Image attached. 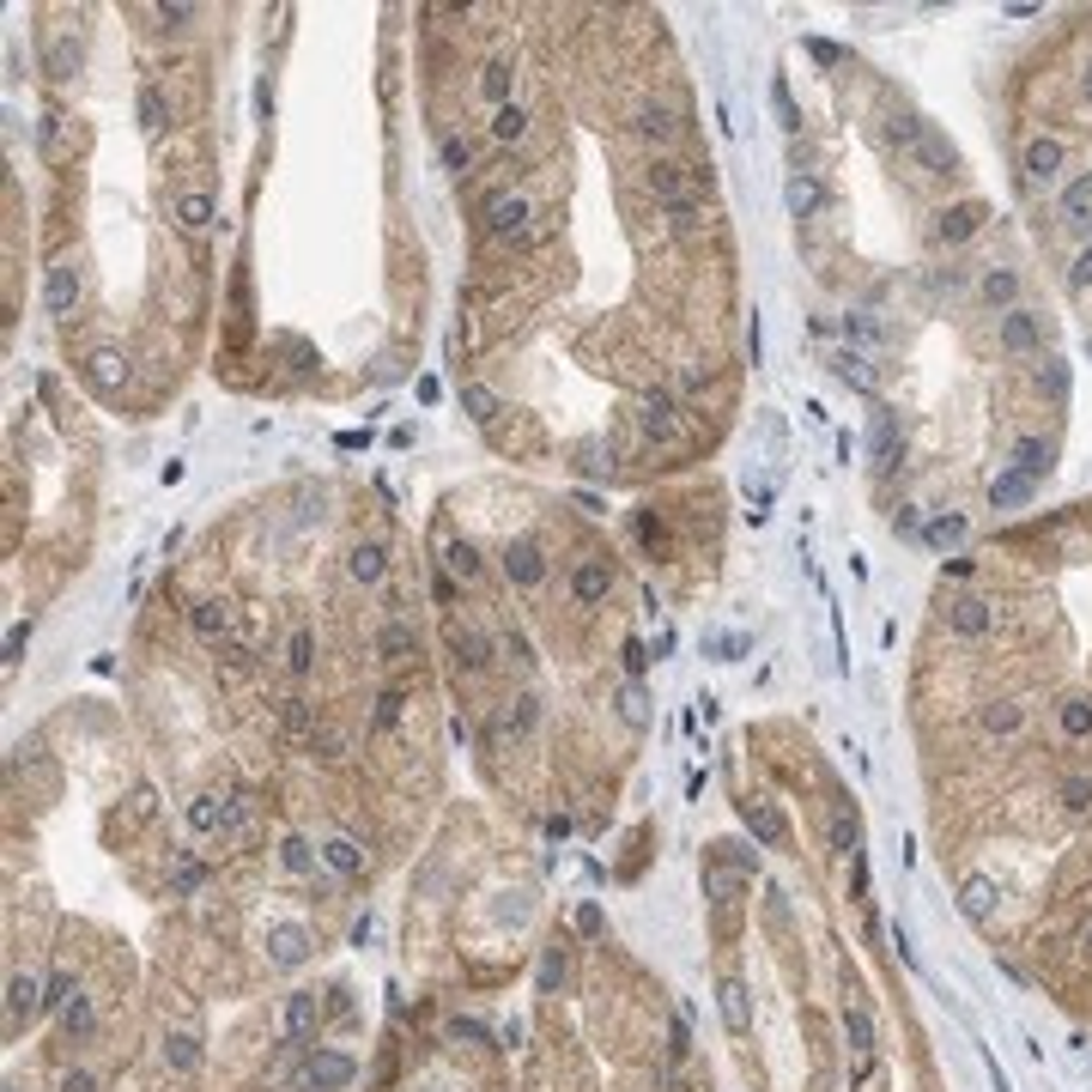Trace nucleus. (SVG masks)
<instances>
[{
	"label": "nucleus",
	"instance_id": "obj_14",
	"mask_svg": "<svg viewBox=\"0 0 1092 1092\" xmlns=\"http://www.w3.org/2000/svg\"><path fill=\"white\" fill-rule=\"evenodd\" d=\"M1014 467H1019V474H1026L1032 485H1038L1043 474L1056 467V443H1050V437H1019V443H1014Z\"/></svg>",
	"mask_w": 1092,
	"mask_h": 1092
},
{
	"label": "nucleus",
	"instance_id": "obj_5",
	"mask_svg": "<svg viewBox=\"0 0 1092 1092\" xmlns=\"http://www.w3.org/2000/svg\"><path fill=\"white\" fill-rule=\"evenodd\" d=\"M946 631H953V637H965V644L990 637V631H995L990 601H983V595H953V601H946Z\"/></svg>",
	"mask_w": 1092,
	"mask_h": 1092
},
{
	"label": "nucleus",
	"instance_id": "obj_45",
	"mask_svg": "<svg viewBox=\"0 0 1092 1092\" xmlns=\"http://www.w3.org/2000/svg\"><path fill=\"white\" fill-rule=\"evenodd\" d=\"M838 377H844V383H856V388H874L868 359H856V352H844V359H838Z\"/></svg>",
	"mask_w": 1092,
	"mask_h": 1092
},
{
	"label": "nucleus",
	"instance_id": "obj_27",
	"mask_svg": "<svg viewBox=\"0 0 1092 1092\" xmlns=\"http://www.w3.org/2000/svg\"><path fill=\"white\" fill-rule=\"evenodd\" d=\"M322 862L352 880V874H364V849L352 844V838H328V844H322Z\"/></svg>",
	"mask_w": 1092,
	"mask_h": 1092
},
{
	"label": "nucleus",
	"instance_id": "obj_12",
	"mask_svg": "<svg viewBox=\"0 0 1092 1092\" xmlns=\"http://www.w3.org/2000/svg\"><path fill=\"white\" fill-rule=\"evenodd\" d=\"M607 589H613V564H607V558H582L577 577H571V595H577L582 607H595V601H607Z\"/></svg>",
	"mask_w": 1092,
	"mask_h": 1092
},
{
	"label": "nucleus",
	"instance_id": "obj_54",
	"mask_svg": "<svg viewBox=\"0 0 1092 1092\" xmlns=\"http://www.w3.org/2000/svg\"><path fill=\"white\" fill-rule=\"evenodd\" d=\"M619 716H626V723H644V698H637V692H619Z\"/></svg>",
	"mask_w": 1092,
	"mask_h": 1092
},
{
	"label": "nucleus",
	"instance_id": "obj_50",
	"mask_svg": "<svg viewBox=\"0 0 1092 1092\" xmlns=\"http://www.w3.org/2000/svg\"><path fill=\"white\" fill-rule=\"evenodd\" d=\"M710 650H716V662H741L747 637H734V631H728V637H710Z\"/></svg>",
	"mask_w": 1092,
	"mask_h": 1092
},
{
	"label": "nucleus",
	"instance_id": "obj_18",
	"mask_svg": "<svg viewBox=\"0 0 1092 1092\" xmlns=\"http://www.w3.org/2000/svg\"><path fill=\"white\" fill-rule=\"evenodd\" d=\"M346 571H352V582H364V589H370V582L388 577V553L377 547V540H359V547H352V558H346Z\"/></svg>",
	"mask_w": 1092,
	"mask_h": 1092
},
{
	"label": "nucleus",
	"instance_id": "obj_60",
	"mask_svg": "<svg viewBox=\"0 0 1092 1092\" xmlns=\"http://www.w3.org/2000/svg\"><path fill=\"white\" fill-rule=\"evenodd\" d=\"M1087 97H1092V68H1087Z\"/></svg>",
	"mask_w": 1092,
	"mask_h": 1092
},
{
	"label": "nucleus",
	"instance_id": "obj_59",
	"mask_svg": "<svg viewBox=\"0 0 1092 1092\" xmlns=\"http://www.w3.org/2000/svg\"><path fill=\"white\" fill-rule=\"evenodd\" d=\"M644 662H650V655H644V644H626V668H631V674H644Z\"/></svg>",
	"mask_w": 1092,
	"mask_h": 1092
},
{
	"label": "nucleus",
	"instance_id": "obj_56",
	"mask_svg": "<svg viewBox=\"0 0 1092 1092\" xmlns=\"http://www.w3.org/2000/svg\"><path fill=\"white\" fill-rule=\"evenodd\" d=\"M286 723L291 728H310V704H304V698H286Z\"/></svg>",
	"mask_w": 1092,
	"mask_h": 1092
},
{
	"label": "nucleus",
	"instance_id": "obj_43",
	"mask_svg": "<svg viewBox=\"0 0 1092 1092\" xmlns=\"http://www.w3.org/2000/svg\"><path fill=\"white\" fill-rule=\"evenodd\" d=\"M1014 291H1019V280H1014V273H1008V267H995L990 280H983V298H990V304H1008Z\"/></svg>",
	"mask_w": 1092,
	"mask_h": 1092
},
{
	"label": "nucleus",
	"instance_id": "obj_33",
	"mask_svg": "<svg viewBox=\"0 0 1092 1092\" xmlns=\"http://www.w3.org/2000/svg\"><path fill=\"white\" fill-rule=\"evenodd\" d=\"M165 121H170V97H165V85L146 79L140 85V128H165Z\"/></svg>",
	"mask_w": 1092,
	"mask_h": 1092
},
{
	"label": "nucleus",
	"instance_id": "obj_49",
	"mask_svg": "<svg viewBox=\"0 0 1092 1092\" xmlns=\"http://www.w3.org/2000/svg\"><path fill=\"white\" fill-rule=\"evenodd\" d=\"M286 868L291 874H310V844H304V838H286Z\"/></svg>",
	"mask_w": 1092,
	"mask_h": 1092
},
{
	"label": "nucleus",
	"instance_id": "obj_3",
	"mask_svg": "<svg viewBox=\"0 0 1092 1092\" xmlns=\"http://www.w3.org/2000/svg\"><path fill=\"white\" fill-rule=\"evenodd\" d=\"M443 644H449V655H456L461 674H485V668H492V637H485V631L449 619V626H443Z\"/></svg>",
	"mask_w": 1092,
	"mask_h": 1092
},
{
	"label": "nucleus",
	"instance_id": "obj_29",
	"mask_svg": "<svg viewBox=\"0 0 1092 1092\" xmlns=\"http://www.w3.org/2000/svg\"><path fill=\"white\" fill-rule=\"evenodd\" d=\"M1056 723H1062L1068 741H1087V734H1092V698H1062Z\"/></svg>",
	"mask_w": 1092,
	"mask_h": 1092
},
{
	"label": "nucleus",
	"instance_id": "obj_44",
	"mask_svg": "<svg viewBox=\"0 0 1092 1092\" xmlns=\"http://www.w3.org/2000/svg\"><path fill=\"white\" fill-rule=\"evenodd\" d=\"M437 152H443V170H467V165H474V146L461 140V134H449Z\"/></svg>",
	"mask_w": 1092,
	"mask_h": 1092
},
{
	"label": "nucleus",
	"instance_id": "obj_30",
	"mask_svg": "<svg viewBox=\"0 0 1092 1092\" xmlns=\"http://www.w3.org/2000/svg\"><path fill=\"white\" fill-rule=\"evenodd\" d=\"M6 1014H13V1026L37 1014V977H13L6 983Z\"/></svg>",
	"mask_w": 1092,
	"mask_h": 1092
},
{
	"label": "nucleus",
	"instance_id": "obj_22",
	"mask_svg": "<svg viewBox=\"0 0 1092 1092\" xmlns=\"http://www.w3.org/2000/svg\"><path fill=\"white\" fill-rule=\"evenodd\" d=\"M176 225L189 231V237H200L207 225H213V194H200V189H189L183 200H176Z\"/></svg>",
	"mask_w": 1092,
	"mask_h": 1092
},
{
	"label": "nucleus",
	"instance_id": "obj_52",
	"mask_svg": "<svg viewBox=\"0 0 1092 1092\" xmlns=\"http://www.w3.org/2000/svg\"><path fill=\"white\" fill-rule=\"evenodd\" d=\"M61 1092H97V1080L85 1074V1068H68V1074H61Z\"/></svg>",
	"mask_w": 1092,
	"mask_h": 1092
},
{
	"label": "nucleus",
	"instance_id": "obj_13",
	"mask_svg": "<svg viewBox=\"0 0 1092 1092\" xmlns=\"http://www.w3.org/2000/svg\"><path fill=\"white\" fill-rule=\"evenodd\" d=\"M983 218H990V207H983V200H959V207H946V213H941V225H935V231H941V243H965L971 231H983Z\"/></svg>",
	"mask_w": 1092,
	"mask_h": 1092
},
{
	"label": "nucleus",
	"instance_id": "obj_24",
	"mask_svg": "<svg viewBox=\"0 0 1092 1092\" xmlns=\"http://www.w3.org/2000/svg\"><path fill=\"white\" fill-rule=\"evenodd\" d=\"M1056 801H1062L1068 813H1092V771H1068V777H1056Z\"/></svg>",
	"mask_w": 1092,
	"mask_h": 1092
},
{
	"label": "nucleus",
	"instance_id": "obj_41",
	"mask_svg": "<svg viewBox=\"0 0 1092 1092\" xmlns=\"http://www.w3.org/2000/svg\"><path fill=\"white\" fill-rule=\"evenodd\" d=\"M953 540H965V516H935L928 522V547H953Z\"/></svg>",
	"mask_w": 1092,
	"mask_h": 1092
},
{
	"label": "nucleus",
	"instance_id": "obj_53",
	"mask_svg": "<svg viewBox=\"0 0 1092 1092\" xmlns=\"http://www.w3.org/2000/svg\"><path fill=\"white\" fill-rule=\"evenodd\" d=\"M310 747H322V759H340V747H346V741H340L334 728H322V734H310Z\"/></svg>",
	"mask_w": 1092,
	"mask_h": 1092
},
{
	"label": "nucleus",
	"instance_id": "obj_35",
	"mask_svg": "<svg viewBox=\"0 0 1092 1092\" xmlns=\"http://www.w3.org/2000/svg\"><path fill=\"white\" fill-rule=\"evenodd\" d=\"M461 407H467V419L492 425V419H498V395H492L485 383H467V388H461Z\"/></svg>",
	"mask_w": 1092,
	"mask_h": 1092
},
{
	"label": "nucleus",
	"instance_id": "obj_20",
	"mask_svg": "<svg viewBox=\"0 0 1092 1092\" xmlns=\"http://www.w3.org/2000/svg\"><path fill=\"white\" fill-rule=\"evenodd\" d=\"M637 134H644V140H655V146H668L679 134V116L668 110V103H644V110H637Z\"/></svg>",
	"mask_w": 1092,
	"mask_h": 1092
},
{
	"label": "nucleus",
	"instance_id": "obj_57",
	"mask_svg": "<svg viewBox=\"0 0 1092 1092\" xmlns=\"http://www.w3.org/2000/svg\"><path fill=\"white\" fill-rule=\"evenodd\" d=\"M24 637H31V626H13V631H6V662H19V650H24Z\"/></svg>",
	"mask_w": 1092,
	"mask_h": 1092
},
{
	"label": "nucleus",
	"instance_id": "obj_51",
	"mask_svg": "<svg viewBox=\"0 0 1092 1092\" xmlns=\"http://www.w3.org/2000/svg\"><path fill=\"white\" fill-rule=\"evenodd\" d=\"M777 116H783V128H801V116H796V97H789V85H783V79H777Z\"/></svg>",
	"mask_w": 1092,
	"mask_h": 1092
},
{
	"label": "nucleus",
	"instance_id": "obj_34",
	"mask_svg": "<svg viewBox=\"0 0 1092 1092\" xmlns=\"http://www.w3.org/2000/svg\"><path fill=\"white\" fill-rule=\"evenodd\" d=\"M443 571H449V577H461V582H474V577H480V553H474L467 540H449V553H443Z\"/></svg>",
	"mask_w": 1092,
	"mask_h": 1092
},
{
	"label": "nucleus",
	"instance_id": "obj_10",
	"mask_svg": "<svg viewBox=\"0 0 1092 1092\" xmlns=\"http://www.w3.org/2000/svg\"><path fill=\"white\" fill-rule=\"evenodd\" d=\"M43 304H49V315H73V304H79V267H73V262H55V267H49Z\"/></svg>",
	"mask_w": 1092,
	"mask_h": 1092
},
{
	"label": "nucleus",
	"instance_id": "obj_28",
	"mask_svg": "<svg viewBox=\"0 0 1092 1092\" xmlns=\"http://www.w3.org/2000/svg\"><path fill=\"white\" fill-rule=\"evenodd\" d=\"M534 723H540V698H529V692H522V698H516L504 716H498V734H534Z\"/></svg>",
	"mask_w": 1092,
	"mask_h": 1092
},
{
	"label": "nucleus",
	"instance_id": "obj_4",
	"mask_svg": "<svg viewBox=\"0 0 1092 1092\" xmlns=\"http://www.w3.org/2000/svg\"><path fill=\"white\" fill-rule=\"evenodd\" d=\"M904 152H911V158L928 170V176H953V170H959V152H953V140H946L941 128H928V121L911 134V146H904Z\"/></svg>",
	"mask_w": 1092,
	"mask_h": 1092
},
{
	"label": "nucleus",
	"instance_id": "obj_42",
	"mask_svg": "<svg viewBox=\"0 0 1092 1092\" xmlns=\"http://www.w3.org/2000/svg\"><path fill=\"white\" fill-rule=\"evenodd\" d=\"M1062 213H1068V218H1087V213H1092V176H1080V183L1062 194Z\"/></svg>",
	"mask_w": 1092,
	"mask_h": 1092
},
{
	"label": "nucleus",
	"instance_id": "obj_55",
	"mask_svg": "<svg viewBox=\"0 0 1092 1092\" xmlns=\"http://www.w3.org/2000/svg\"><path fill=\"white\" fill-rule=\"evenodd\" d=\"M158 19H165V24H189V19H194V6H183V0L170 6V0H165V6H158Z\"/></svg>",
	"mask_w": 1092,
	"mask_h": 1092
},
{
	"label": "nucleus",
	"instance_id": "obj_15",
	"mask_svg": "<svg viewBox=\"0 0 1092 1092\" xmlns=\"http://www.w3.org/2000/svg\"><path fill=\"white\" fill-rule=\"evenodd\" d=\"M189 626L213 644V637H231V601L225 595H207V601H194L189 607Z\"/></svg>",
	"mask_w": 1092,
	"mask_h": 1092
},
{
	"label": "nucleus",
	"instance_id": "obj_36",
	"mask_svg": "<svg viewBox=\"0 0 1092 1092\" xmlns=\"http://www.w3.org/2000/svg\"><path fill=\"white\" fill-rule=\"evenodd\" d=\"M893 443H898V419L880 407V413H874V461H880V467L893 461Z\"/></svg>",
	"mask_w": 1092,
	"mask_h": 1092
},
{
	"label": "nucleus",
	"instance_id": "obj_48",
	"mask_svg": "<svg viewBox=\"0 0 1092 1092\" xmlns=\"http://www.w3.org/2000/svg\"><path fill=\"white\" fill-rule=\"evenodd\" d=\"M401 704H407L401 692H383V698H377V728H395V723H401Z\"/></svg>",
	"mask_w": 1092,
	"mask_h": 1092
},
{
	"label": "nucleus",
	"instance_id": "obj_16",
	"mask_svg": "<svg viewBox=\"0 0 1092 1092\" xmlns=\"http://www.w3.org/2000/svg\"><path fill=\"white\" fill-rule=\"evenodd\" d=\"M267 946H273V965H304V959H310V928L280 922V928L267 935Z\"/></svg>",
	"mask_w": 1092,
	"mask_h": 1092
},
{
	"label": "nucleus",
	"instance_id": "obj_6",
	"mask_svg": "<svg viewBox=\"0 0 1092 1092\" xmlns=\"http://www.w3.org/2000/svg\"><path fill=\"white\" fill-rule=\"evenodd\" d=\"M498 564H504V577L516 582V589H534V582L547 577V558H540L534 540H510L504 553H498Z\"/></svg>",
	"mask_w": 1092,
	"mask_h": 1092
},
{
	"label": "nucleus",
	"instance_id": "obj_26",
	"mask_svg": "<svg viewBox=\"0 0 1092 1092\" xmlns=\"http://www.w3.org/2000/svg\"><path fill=\"white\" fill-rule=\"evenodd\" d=\"M820 207H825V189L813 183V176H801V170H796V176H789V213H796V218H813Z\"/></svg>",
	"mask_w": 1092,
	"mask_h": 1092
},
{
	"label": "nucleus",
	"instance_id": "obj_23",
	"mask_svg": "<svg viewBox=\"0 0 1092 1092\" xmlns=\"http://www.w3.org/2000/svg\"><path fill=\"white\" fill-rule=\"evenodd\" d=\"M85 364H92V383L97 388H121V383H128V359H121L116 346H97Z\"/></svg>",
	"mask_w": 1092,
	"mask_h": 1092
},
{
	"label": "nucleus",
	"instance_id": "obj_8",
	"mask_svg": "<svg viewBox=\"0 0 1092 1092\" xmlns=\"http://www.w3.org/2000/svg\"><path fill=\"white\" fill-rule=\"evenodd\" d=\"M1019 170H1026V183H1056V170H1062V140H1026V152H1019Z\"/></svg>",
	"mask_w": 1092,
	"mask_h": 1092
},
{
	"label": "nucleus",
	"instance_id": "obj_40",
	"mask_svg": "<svg viewBox=\"0 0 1092 1092\" xmlns=\"http://www.w3.org/2000/svg\"><path fill=\"white\" fill-rule=\"evenodd\" d=\"M43 61H49V73H55V79H68V73H73V61H79V49H73L68 37H55V43L43 49Z\"/></svg>",
	"mask_w": 1092,
	"mask_h": 1092
},
{
	"label": "nucleus",
	"instance_id": "obj_11",
	"mask_svg": "<svg viewBox=\"0 0 1092 1092\" xmlns=\"http://www.w3.org/2000/svg\"><path fill=\"white\" fill-rule=\"evenodd\" d=\"M741 820H747L752 831H759V844H771V849H783V844H789V820L777 813L771 801H741Z\"/></svg>",
	"mask_w": 1092,
	"mask_h": 1092
},
{
	"label": "nucleus",
	"instance_id": "obj_39",
	"mask_svg": "<svg viewBox=\"0 0 1092 1092\" xmlns=\"http://www.w3.org/2000/svg\"><path fill=\"white\" fill-rule=\"evenodd\" d=\"M492 134H498V140H522V134H529V116H522V110H516V103H504V110H498V116H492Z\"/></svg>",
	"mask_w": 1092,
	"mask_h": 1092
},
{
	"label": "nucleus",
	"instance_id": "obj_37",
	"mask_svg": "<svg viewBox=\"0 0 1092 1092\" xmlns=\"http://www.w3.org/2000/svg\"><path fill=\"white\" fill-rule=\"evenodd\" d=\"M723 1019H728V1032H747V995H741V983H734V977H728L723 990Z\"/></svg>",
	"mask_w": 1092,
	"mask_h": 1092
},
{
	"label": "nucleus",
	"instance_id": "obj_21",
	"mask_svg": "<svg viewBox=\"0 0 1092 1092\" xmlns=\"http://www.w3.org/2000/svg\"><path fill=\"white\" fill-rule=\"evenodd\" d=\"M1032 492H1038V485L1026 480L1019 467H1008V474H995V480H990V504H995V510H1014V504H1026Z\"/></svg>",
	"mask_w": 1092,
	"mask_h": 1092
},
{
	"label": "nucleus",
	"instance_id": "obj_2",
	"mask_svg": "<svg viewBox=\"0 0 1092 1092\" xmlns=\"http://www.w3.org/2000/svg\"><path fill=\"white\" fill-rule=\"evenodd\" d=\"M485 237H498V243L529 237V194H492L485 200Z\"/></svg>",
	"mask_w": 1092,
	"mask_h": 1092
},
{
	"label": "nucleus",
	"instance_id": "obj_31",
	"mask_svg": "<svg viewBox=\"0 0 1092 1092\" xmlns=\"http://www.w3.org/2000/svg\"><path fill=\"white\" fill-rule=\"evenodd\" d=\"M286 668H291L298 679H304V674L315 668V637H310V626H298V631H291V644H286Z\"/></svg>",
	"mask_w": 1092,
	"mask_h": 1092
},
{
	"label": "nucleus",
	"instance_id": "obj_17",
	"mask_svg": "<svg viewBox=\"0 0 1092 1092\" xmlns=\"http://www.w3.org/2000/svg\"><path fill=\"white\" fill-rule=\"evenodd\" d=\"M1038 340H1043V328H1038V315H1032V310H1008V315H1001V346H1008V352H1032Z\"/></svg>",
	"mask_w": 1092,
	"mask_h": 1092
},
{
	"label": "nucleus",
	"instance_id": "obj_1",
	"mask_svg": "<svg viewBox=\"0 0 1092 1092\" xmlns=\"http://www.w3.org/2000/svg\"><path fill=\"white\" fill-rule=\"evenodd\" d=\"M698 183H704V170L679 165V158H655V165H650V194H655V207H662V213L704 207V200H698Z\"/></svg>",
	"mask_w": 1092,
	"mask_h": 1092
},
{
	"label": "nucleus",
	"instance_id": "obj_46",
	"mask_svg": "<svg viewBox=\"0 0 1092 1092\" xmlns=\"http://www.w3.org/2000/svg\"><path fill=\"white\" fill-rule=\"evenodd\" d=\"M577 456H582V461H577L582 474H607V467H613V449H601V443H582Z\"/></svg>",
	"mask_w": 1092,
	"mask_h": 1092
},
{
	"label": "nucleus",
	"instance_id": "obj_7",
	"mask_svg": "<svg viewBox=\"0 0 1092 1092\" xmlns=\"http://www.w3.org/2000/svg\"><path fill=\"white\" fill-rule=\"evenodd\" d=\"M637 432L650 437V443H668V437H674V395H668V388H650V395L637 401Z\"/></svg>",
	"mask_w": 1092,
	"mask_h": 1092
},
{
	"label": "nucleus",
	"instance_id": "obj_58",
	"mask_svg": "<svg viewBox=\"0 0 1092 1092\" xmlns=\"http://www.w3.org/2000/svg\"><path fill=\"white\" fill-rule=\"evenodd\" d=\"M1074 286H1092V243L1080 249V262H1074Z\"/></svg>",
	"mask_w": 1092,
	"mask_h": 1092
},
{
	"label": "nucleus",
	"instance_id": "obj_25",
	"mask_svg": "<svg viewBox=\"0 0 1092 1092\" xmlns=\"http://www.w3.org/2000/svg\"><path fill=\"white\" fill-rule=\"evenodd\" d=\"M377 650H383L388 662H401V655H413V650H419V631H413L407 619L395 613V619H388V626H383V637H377Z\"/></svg>",
	"mask_w": 1092,
	"mask_h": 1092
},
{
	"label": "nucleus",
	"instance_id": "obj_19",
	"mask_svg": "<svg viewBox=\"0 0 1092 1092\" xmlns=\"http://www.w3.org/2000/svg\"><path fill=\"white\" fill-rule=\"evenodd\" d=\"M304 1074H310V1087H346V1080H352V1062H346V1056H334V1050H315L310 1062H304Z\"/></svg>",
	"mask_w": 1092,
	"mask_h": 1092
},
{
	"label": "nucleus",
	"instance_id": "obj_9",
	"mask_svg": "<svg viewBox=\"0 0 1092 1092\" xmlns=\"http://www.w3.org/2000/svg\"><path fill=\"white\" fill-rule=\"evenodd\" d=\"M977 728H983V734H995V741H1008V734H1019V728H1026V704H1014V698L977 704Z\"/></svg>",
	"mask_w": 1092,
	"mask_h": 1092
},
{
	"label": "nucleus",
	"instance_id": "obj_38",
	"mask_svg": "<svg viewBox=\"0 0 1092 1092\" xmlns=\"http://www.w3.org/2000/svg\"><path fill=\"white\" fill-rule=\"evenodd\" d=\"M315 1026V995H291V1008H286V1038H304Z\"/></svg>",
	"mask_w": 1092,
	"mask_h": 1092
},
{
	"label": "nucleus",
	"instance_id": "obj_32",
	"mask_svg": "<svg viewBox=\"0 0 1092 1092\" xmlns=\"http://www.w3.org/2000/svg\"><path fill=\"white\" fill-rule=\"evenodd\" d=\"M480 92H485V103H498V110L510 103V61H504V55H498V61H485Z\"/></svg>",
	"mask_w": 1092,
	"mask_h": 1092
},
{
	"label": "nucleus",
	"instance_id": "obj_47",
	"mask_svg": "<svg viewBox=\"0 0 1092 1092\" xmlns=\"http://www.w3.org/2000/svg\"><path fill=\"white\" fill-rule=\"evenodd\" d=\"M668 225H674V237H698L704 207H679V213H668Z\"/></svg>",
	"mask_w": 1092,
	"mask_h": 1092
}]
</instances>
